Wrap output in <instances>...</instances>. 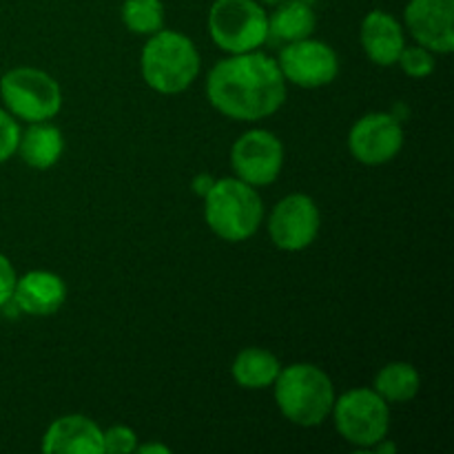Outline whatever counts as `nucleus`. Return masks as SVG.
<instances>
[{
	"instance_id": "5701e85b",
	"label": "nucleus",
	"mask_w": 454,
	"mask_h": 454,
	"mask_svg": "<svg viewBox=\"0 0 454 454\" xmlns=\"http://www.w3.org/2000/svg\"><path fill=\"white\" fill-rule=\"evenodd\" d=\"M18 140H20V127L16 118L7 109H0V164L16 155Z\"/></svg>"
},
{
	"instance_id": "2eb2a0df",
	"label": "nucleus",
	"mask_w": 454,
	"mask_h": 454,
	"mask_svg": "<svg viewBox=\"0 0 454 454\" xmlns=\"http://www.w3.org/2000/svg\"><path fill=\"white\" fill-rule=\"evenodd\" d=\"M40 448L47 454H102V428L84 415L58 417Z\"/></svg>"
},
{
	"instance_id": "7ed1b4c3",
	"label": "nucleus",
	"mask_w": 454,
	"mask_h": 454,
	"mask_svg": "<svg viewBox=\"0 0 454 454\" xmlns=\"http://www.w3.org/2000/svg\"><path fill=\"white\" fill-rule=\"evenodd\" d=\"M142 78L162 96L186 91L200 75V51L189 35L176 29H160L149 35L140 58Z\"/></svg>"
},
{
	"instance_id": "f8f14e48",
	"label": "nucleus",
	"mask_w": 454,
	"mask_h": 454,
	"mask_svg": "<svg viewBox=\"0 0 454 454\" xmlns=\"http://www.w3.org/2000/svg\"><path fill=\"white\" fill-rule=\"evenodd\" d=\"M403 22L421 47L443 56L454 51V0H411Z\"/></svg>"
},
{
	"instance_id": "20e7f679",
	"label": "nucleus",
	"mask_w": 454,
	"mask_h": 454,
	"mask_svg": "<svg viewBox=\"0 0 454 454\" xmlns=\"http://www.w3.org/2000/svg\"><path fill=\"white\" fill-rule=\"evenodd\" d=\"M204 202L208 229L224 242H247L264 220V202L260 193L239 177L215 180Z\"/></svg>"
},
{
	"instance_id": "6ab92c4d",
	"label": "nucleus",
	"mask_w": 454,
	"mask_h": 454,
	"mask_svg": "<svg viewBox=\"0 0 454 454\" xmlns=\"http://www.w3.org/2000/svg\"><path fill=\"white\" fill-rule=\"evenodd\" d=\"M419 388L421 377L412 364L390 362L377 372L372 390L388 403H408L417 397Z\"/></svg>"
},
{
	"instance_id": "f3484780",
	"label": "nucleus",
	"mask_w": 454,
	"mask_h": 454,
	"mask_svg": "<svg viewBox=\"0 0 454 454\" xmlns=\"http://www.w3.org/2000/svg\"><path fill=\"white\" fill-rule=\"evenodd\" d=\"M317 25L313 4L300 0H284L275 4V12L269 16V40L266 43L288 44L295 40L310 38Z\"/></svg>"
},
{
	"instance_id": "39448f33",
	"label": "nucleus",
	"mask_w": 454,
	"mask_h": 454,
	"mask_svg": "<svg viewBox=\"0 0 454 454\" xmlns=\"http://www.w3.org/2000/svg\"><path fill=\"white\" fill-rule=\"evenodd\" d=\"M0 98L13 118L25 122H49L62 109L60 84L47 71L16 67L0 78Z\"/></svg>"
},
{
	"instance_id": "aec40b11",
	"label": "nucleus",
	"mask_w": 454,
	"mask_h": 454,
	"mask_svg": "<svg viewBox=\"0 0 454 454\" xmlns=\"http://www.w3.org/2000/svg\"><path fill=\"white\" fill-rule=\"evenodd\" d=\"M122 22L131 34L153 35L164 29V4L162 0H124Z\"/></svg>"
},
{
	"instance_id": "a211bd4d",
	"label": "nucleus",
	"mask_w": 454,
	"mask_h": 454,
	"mask_svg": "<svg viewBox=\"0 0 454 454\" xmlns=\"http://www.w3.org/2000/svg\"><path fill=\"white\" fill-rule=\"evenodd\" d=\"M279 371H282V364H279L278 355L266 348H244L231 366L235 384L247 390L270 388L278 380Z\"/></svg>"
},
{
	"instance_id": "a878e982",
	"label": "nucleus",
	"mask_w": 454,
	"mask_h": 454,
	"mask_svg": "<svg viewBox=\"0 0 454 454\" xmlns=\"http://www.w3.org/2000/svg\"><path fill=\"white\" fill-rule=\"evenodd\" d=\"M136 452H140V454H171V448L168 446H164V443H137V448H136Z\"/></svg>"
},
{
	"instance_id": "4468645a",
	"label": "nucleus",
	"mask_w": 454,
	"mask_h": 454,
	"mask_svg": "<svg viewBox=\"0 0 454 454\" xmlns=\"http://www.w3.org/2000/svg\"><path fill=\"white\" fill-rule=\"evenodd\" d=\"M359 43H362L368 60L380 67L397 65L399 53L406 47L402 22L384 9H372L364 18L362 29H359Z\"/></svg>"
},
{
	"instance_id": "423d86ee",
	"label": "nucleus",
	"mask_w": 454,
	"mask_h": 454,
	"mask_svg": "<svg viewBox=\"0 0 454 454\" xmlns=\"http://www.w3.org/2000/svg\"><path fill=\"white\" fill-rule=\"evenodd\" d=\"M208 34L226 53L257 51L269 40V13L260 0H215L208 12Z\"/></svg>"
},
{
	"instance_id": "9b49d317",
	"label": "nucleus",
	"mask_w": 454,
	"mask_h": 454,
	"mask_svg": "<svg viewBox=\"0 0 454 454\" xmlns=\"http://www.w3.org/2000/svg\"><path fill=\"white\" fill-rule=\"evenodd\" d=\"M403 146L402 122L393 114H366L353 124L348 133V149L357 162L380 167L397 158Z\"/></svg>"
},
{
	"instance_id": "b1692460",
	"label": "nucleus",
	"mask_w": 454,
	"mask_h": 454,
	"mask_svg": "<svg viewBox=\"0 0 454 454\" xmlns=\"http://www.w3.org/2000/svg\"><path fill=\"white\" fill-rule=\"evenodd\" d=\"M16 269L12 266V262L7 260V255L0 253V309L12 300L13 286H16Z\"/></svg>"
},
{
	"instance_id": "393cba45",
	"label": "nucleus",
	"mask_w": 454,
	"mask_h": 454,
	"mask_svg": "<svg viewBox=\"0 0 454 454\" xmlns=\"http://www.w3.org/2000/svg\"><path fill=\"white\" fill-rule=\"evenodd\" d=\"M213 184H215V177L208 176V173H198V176L193 177V191L200 198H207L208 191L213 189Z\"/></svg>"
},
{
	"instance_id": "1a4fd4ad",
	"label": "nucleus",
	"mask_w": 454,
	"mask_h": 454,
	"mask_svg": "<svg viewBox=\"0 0 454 454\" xmlns=\"http://www.w3.org/2000/svg\"><path fill=\"white\" fill-rule=\"evenodd\" d=\"M231 167L235 177L251 186H269L284 167V145L266 129H251L235 140L231 149Z\"/></svg>"
},
{
	"instance_id": "bb28decb",
	"label": "nucleus",
	"mask_w": 454,
	"mask_h": 454,
	"mask_svg": "<svg viewBox=\"0 0 454 454\" xmlns=\"http://www.w3.org/2000/svg\"><path fill=\"white\" fill-rule=\"evenodd\" d=\"M372 450H375L377 454H395L397 452V446H395L393 442H386V439H381L380 443H375V446H372Z\"/></svg>"
},
{
	"instance_id": "0eeeda50",
	"label": "nucleus",
	"mask_w": 454,
	"mask_h": 454,
	"mask_svg": "<svg viewBox=\"0 0 454 454\" xmlns=\"http://www.w3.org/2000/svg\"><path fill=\"white\" fill-rule=\"evenodd\" d=\"M331 415L337 433L357 448V454L388 439L390 406L372 388H353L337 397Z\"/></svg>"
},
{
	"instance_id": "c85d7f7f",
	"label": "nucleus",
	"mask_w": 454,
	"mask_h": 454,
	"mask_svg": "<svg viewBox=\"0 0 454 454\" xmlns=\"http://www.w3.org/2000/svg\"><path fill=\"white\" fill-rule=\"evenodd\" d=\"M300 3H306V4H315L317 0H300Z\"/></svg>"
},
{
	"instance_id": "6e6552de",
	"label": "nucleus",
	"mask_w": 454,
	"mask_h": 454,
	"mask_svg": "<svg viewBox=\"0 0 454 454\" xmlns=\"http://www.w3.org/2000/svg\"><path fill=\"white\" fill-rule=\"evenodd\" d=\"M284 80L301 89H322L340 75V58L331 44L315 38L282 44L278 58Z\"/></svg>"
},
{
	"instance_id": "ddd939ff",
	"label": "nucleus",
	"mask_w": 454,
	"mask_h": 454,
	"mask_svg": "<svg viewBox=\"0 0 454 454\" xmlns=\"http://www.w3.org/2000/svg\"><path fill=\"white\" fill-rule=\"evenodd\" d=\"M67 300V286L51 270H29L16 278L12 301L31 317H49L58 313Z\"/></svg>"
},
{
	"instance_id": "412c9836",
	"label": "nucleus",
	"mask_w": 454,
	"mask_h": 454,
	"mask_svg": "<svg viewBox=\"0 0 454 454\" xmlns=\"http://www.w3.org/2000/svg\"><path fill=\"white\" fill-rule=\"evenodd\" d=\"M397 65L402 67L403 74L411 75V78H428L434 71V56L430 49L415 44V47H403V51L399 53Z\"/></svg>"
},
{
	"instance_id": "dca6fc26",
	"label": "nucleus",
	"mask_w": 454,
	"mask_h": 454,
	"mask_svg": "<svg viewBox=\"0 0 454 454\" xmlns=\"http://www.w3.org/2000/svg\"><path fill=\"white\" fill-rule=\"evenodd\" d=\"M62 151H65V140L60 129L53 127L51 122H31L27 131H20L16 153H20L22 162L29 164L31 168L47 171L56 167Z\"/></svg>"
},
{
	"instance_id": "9d476101",
	"label": "nucleus",
	"mask_w": 454,
	"mask_h": 454,
	"mask_svg": "<svg viewBox=\"0 0 454 454\" xmlns=\"http://www.w3.org/2000/svg\"><path fill=\"white\" fill-rule=\"evenodd\" d=\"M322 229V213L315 200L306 193H291L279 200L269 217L270 242L286 253L309 248Z\"/></svg>"
},
{
	"instance_id": "f03ea898",
	"label": "nucleus",
	"mask_w": 454,
	"mask_h": 454,
	"mask_svg": "<svg viewBox=\"0 0 454 454\" xmlns=\"http://www.w3.org/2000/svg\"><path fill=\"white\" fill-rule=\"evenodd\" d=\"M273 388L279 412L301 428L322 426L331 417L337 399L331 377L313 364L282 368Z\"/></svg>"
},
{
	"instance_id": "cd10ccee",
	"label": "nucleus",
	"mask_w": 454,
	"mask_h": 454,
	"mask_svg": "<svg viewBox=\"0 0 454 454\" xmlns=\"http://www.w3.org/2000/svg\"><path fill=\"white\" fill-rule=\"evenodd\" d=\"M260 3H264V4H270V7H275V4L284 3V0H260Z\"/></svg>"
},
{
	"instance_id": "4be33fe9",
	"label": "nucleus",
	"mask_w": 454,
	"mask_h": 454,
	"mask_svg": "<svg viewBox=\"0 0 454 454\" xmlns=\"http://www.w3.org/2000/svg\"><path fill=\"white\" fill-rule=\"evenodd\" d=\"M137 448L136 430L129 426H111L102 430V454H131Z\"/></svg>"
},
{
	"instance_id": "f257e3e1",
	"label": "nucleus",
	"mask_w": 454,
	"mask_h": 454,
	"mask_svg": "<svg viewBox=\"0 0 454 454\" xmlns=\"http://www.w3.org/2000/svg\"><path fill=\"white\" fill-rule=\"evenodd\" d=\"M207 96L224 118L257 122L282 109L286 102V80L278 60L260 49L231 53L208 71Z\"/></svg>"
}]
</instances>
